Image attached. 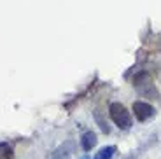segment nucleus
Masks as SVG:
<instances>
[{
    "label": "nucleus",
    "instance_id": "f257e3e1",
    "mask_svg": "<svg viewBox=\"0 0 161 159\" xmlns=\"http://www.w3.org/2000/svg\"><path fill=\"white\" fill-rule=\"evenodd\" d=\"M133 86L140 93L142 96H149V98H158V89L154 88L153 79L147 75V72H138L133 75Z\"/></svg>",
    "mask_w": 161,
    "mask_h": 159
},
{
    "label": "nucleus",
    "instance_id": "f03ea898",
    "mask_svg": "<svg viewBox=\"0 0 161 159\" xmlns=\"http://www.w3.org/2000/svg\"><path fill=\"white\" fill-rule=\"evenodd\" d=\"M109 114H110V119L114 121V124H117L121 129H128V128L131 126V115H130V110L125 105L110 103Z\"/></svg>",
    "mask_w": 161,
    "mask_h": 159
},
{
    "label": "nucleus",
    "instance_id": "7ed1b4c3",
    "mask_svg": "<svg viewBox=\"0 0 161 159\" xmlns=\"http://www.w3.org/2000/svg\"><path fill=\"white\" fill-rule=\"evenodd\" d=\"M133 115H135L140 123H144V121L151 119L154 115V107L149 105L147 101H135V103H133Z\"/></svg>",
    "mask_w": 161,
    "mask_h": 159
},
{
    "label": "nucleus",
    "instance_id": "20e7f679",
    "mask_svg": "<svg viewBox=\"0 0 161 159\" xmlns=\"http://www.w3.org/2000/svg\"><path fill=\"white\" fill-rule=\"evenodd\" d=\"M80 145H82V149H84L86 152L91 151V149L97 145V135L93 131H86L84 135H82V138H80Z\"/></svg>",
    "mask_w": 161,
    "mask_h": 159
},
{
    "label": "nucleus",
    "instance_id": "39448f33",
    "mask_svg": "<svg viewBox=\"0 0 161 159\" xmlns=\"http://www.w3.org/2000/svg\"><path fill=\"white\" fill-rule=\"evenodd\" d=\"M12 157H14L12 147L7 142H0V159H12Z\"/></svg>",
    "mask_w": 161,
    "mask_h": 159
},
{
    "label": "nucleus",
    "instance_id": "423d86ee",
    "mask_svg": "<svg viewBox=\"0 0 161 159\" xmlns=\"http://www.w3.org/2000/svg\"><path fill=\"white\" fill-rule=\"evenodd\" d=\"M114 152H116V147H114V145H109V147H103V149H100V151L97 152L95 159H110V157L114 156Z\"/></svg>",
    "mask_w": 161,
    "mask_h": 159
},
{
    "label": "nucleus",
    "instance_id": "0eeeda50",
    "mask_svg": "<svg viewBox=\"0 0 161 159\" xmlns=\"http://www.w3.org/2000/svg\"><path fill=\"white\" fill-rule=\"evenodd\" d=\"M70 143H67V145H63V147H60L56 152H54V156H53V159H69L70 157V151H67V147H69Z\"/></svg>",
    "mask_w": 161,
    "mask_h": 159
}]
</instances>
